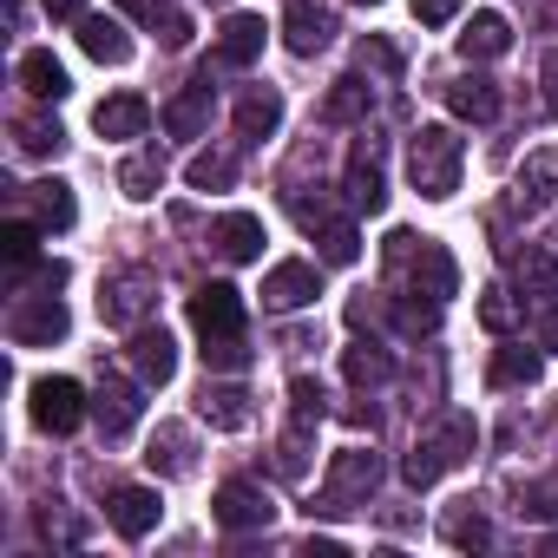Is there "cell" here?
<instances>
[{
	"label": "cell",
	"instance_id": "cell-6",
	"mask_svg": "<svg viewBox=\"0 0 558 558\" xmlns=\"http://www.w3.org/2000/svg\"><path fill=\"white\" fill-rule=\"evenodd\" d=\"M151 303H158V276L151 269H119V276H106V283H99V316L112 329H138Z\"/></svg>",
	"mask_w": 558,
	"mask_h": 558
},
{
	"label": "cell",
	"instance_id": "cell-42",
	"mask_svg": "<svg viewBox=\"0 0 558 558\" xmlns=\"http://www.w3.org/2000/svg\"><path fill=\"white\" fill-rule=\"evenodd\" d=\"M558 512V480H538L519 493V519H551Z\"/></svg>",
	"mask_w": 558,
	"mask_h": 558
},
{
	"label": "cell",
	"instance_id": "cell-32",
	"mask_svg": "<svg viewBox=\"0 0 558 558\" xmlns=\"http://www.w3.org/2000/svg\"><path fill=\"white\" fill-rule=\"evenodd\" d=\"M342 375H349L355 388H375V381L395 375V362H388L381 342H349V349H342Z\"/></svg>",
	"mask_w": 558,
	"mask_h": 558
},
{
	"label": "cell",
	"instance_id": "cell-43",
	"mask_svg": "<svg viewBox=\"0 0 558 558\" xmlns=\"http://www.w3.org/2000/svg\"><path fill=\"white\" fill-rule=\"evenodd\" d=\"M395 323H401L408 336H427V329L440 323V303H395Z\"/></svg>",
	"mask_w": 558,
	"mask_h": 558
},
{
	"label": "cell",
	"instance_id": "cell-3",
	"mask_svg": "<svg viewBox=\"0 0 558 558\" xmlns=\"http://www.w3.org/2000/svg\"><path fill=\"white\" fill-rule=\"evenodd\" d=\"M473 440H480V427H473V414H440V427H427L421 440H414V453L401 460V480L408 486H434V480H447L466 453H473Z\"/></svg>",
	"mask_w": 558,
	"mask_h": 558
},
{
	"label": "cell",
	"instance_id": "cell-5",
	"mask_svg": "<svg viewBox=\"0 0 558 558\" xmlns=\"http://www.w3.org/2000/svg\"><path fill=\"white\" fill-rule=\"evenodd\" d=\"M381 486V460L368 453V447H342L336 460H329V486H323V499L310 506V512H355V506H368V493Z\"/></svg>",
	"mask_w": 558,
	"mask_h": 558
},
{
	"label": "cell",
	"instance_id": "cell-34",
	"mask_svg": "<svg viewBox=\"0 0 558 558\" xmlns=\"http://www.w3.org/2000/svg\"><path fill=\"white\" fill-rule=\"evenodd\" d=\"M158 184H165V158H158V151H138V158H125V165H119V191H125V197H138V204H145V197H158Z\"/></svg>",
	"mask_w": 558,
	"mask_h": 558
},
{
	"label": "cell",
	"instance_id": "cell-15",
	"mask_svg": "<svg viewBox=\"0 0 558 558\" xmlns=\"http://www.w3.org/2000/svg\"><path fill=\"white\" fill-rule=\"evenodd\" d=\"M197 414H204L217 434H236V427H250V421H256V408H250V388H236V381H204V395H197Z\"/></svg>",
	"mask_w": 558,
	"mask_h": 558
},
{
	"label": "cell",
	"instance_id": "cell-10",
	"mask_svg": "<svg viewBox=\"0 0 558 558\" xmlns=\"http://www.w3.org/2000/svg\"><path fill=\"white\" fill-rule=\"evenodd\" d=\"M349 204L362 210V217H375V210H388V178H381V138H355V151H349Z\"/></svg>",
	"mask_w": 558,
	"mask_h": 558
},
{
	"label": "cell",
	"instance_id": "cell-20",
	"mask_svg": "<svg viewBox=\"0 0 558 558\" xmlns=\"http://www.w3.org/2000/svg\"><path fill=\"white\" fill-rule=\"evenodd\" d=\"M145 125H151V106H145L138 93H112V99H99V112H93V132H99V138H145Z\"/></svg>",
	"mask_w": 558,
	"mask_h": 558
},
{
	"label": "cell",
	"instance_id": "cell-8",
	"mask_svg": "<svg viewBox=\"0 0 558 558\" xmlns=\"http://www.w3.org/2000/svg\"><path fill=\"white\" fill-rule=\"evenodd\" d=\"M210 512H217V525H223V532H256V525H269V519H276V499H269L256 480H223V486H217V499H210Z\"/></svg>",
	"mask_w": 558,
	"mask_h": 558
},
{
	"label": "cell",
	"instance_id": "cell-53",
	"mask_svg": "<svg viewBox=\"0 0 558 558\" xmlns=\"http://www.w3.org/2000/svg\"><path fill=\"white\" fill-rule=\"evenodd\" d=\"M368 8H375V0H368Z\"/></svg>",
	"mask_w": 558,
	"mask_h": 558
},
{
	"label": "cell",
	"instance_id": "cell-46",
	"mask_svg": "<svg viewBox=\"0 0 558 558\" xmlns=\"http://www.w3.org/2000/svg\"><path fill=\"white\" fill-rule=\"evenodd\" d=\"M362 66H375V73H401V47H388V40H368V47H362Z\"/></svg>",
	"mask_w": 558,
	"mask_h": 558
},
{
	"label": "cell",
	"instance_id": "cell-52",
	"mask_svg": "<svg viewBox=\"0 0 558 558\" xmlns=\"http://www.w3.org/2000/svg\"><path fill=\"white\" fill-rule=\"evenodd\" d=\"M551 243H558V230H551Z\"/></svg>",
	"mask_w": 558,
	"mask_h": 558
},
{
	"label": "cell",
	"instance_id": "cell-38",
	"mask_svg": "<svg viewBox=\"0 0 558 558\" xmlns=\"http://www.w3.org/2000/svg\"><path fill=\"white\" fill-rule=\"evenodd\" d=\"M519 283H525L532 296H558V263H551L545 250H525V256H519Z\"/></svg>",
	"mask_w": 558,
	"mask_h": 558
},
{
	"label": "cell",
	"instance_id": "cell-45",
	"mask_svg": "<svg viewBox=\"0 0 558 558\" xmlns=\"http://www.w3.org/2000/svg\"><path fill=\"white\" fill-rule=\"evenodd\" d=\"M158 40H165L171 53H178V47H191V21H184L178 8H165V21H158Z\"/></svg>",
	"mask_w": 558,
	"mask_h": 558
},
{
	"label": "cell",
	"instance_id": "cell-9",
	"mask_svg": "<svg viewBox=\"0 0 558 558\" xmlns=\"http://www.w3.org/2000/svg\"><path fill=\"white\" fill-rule=\"evenodd\" d=\"M323 296V269L316 263H303V256H290V263H276L269 276H263V310H310Z\"/></svg>",
	"mask_w": 558,
	"mask_h": 558
},
{
	"label": "cell",
	"instance_id": "cell-49",
	"mask_svg": "<svg viewBox=\"0 0 558 558\" xmlns=\"http://www.w3.org/2000/svg\"><path fill=\"white\" fill-rule=\"evenodd\" d=\"M53 21H86V0H40Z\"/></svg>",
	"mask_w": 558,
	"mask_h": 558
},
{
	"label": "cell",
	"instance_id": "cell-1",
	"mask_svg": "<svg viewBox=\"0 0 558 558\" xmlns=\"http://www.w3.org/2000/svg\"><path fill=\"white\" fill-rule=\"evenodd\" d=\"M191 329L204 336V368L217 375H243L250 368V342H243V296L230 283H204L191 296Z\"/></svg>",
	"mask_w": 558,
	"mask_h": 558
},
{
	"label": "cell",
	"instance_id": "cell-25",
	"mask_svg": "<svg viewBox=\"0 0 558 558\" xmlns=\"http://www.w3.org/2000/svg\"><path fill=\"white\" fill-rule=\"evenodd\" d=\"M551 191H558V151H532L525 171H519V184H512V204L538 210V204H551Z\"/></svg>",
	"mask_w": 558,
	"mask_h": 558
},
{
	"label": "cell",
	"instance_id": "cell-33",
	"mask_svg": "<svg viewBox=\"0 0 558 558\" xmlns=\"http://www.w3.org/2000/svg\"><path fill=\"white\" fill-rule=\"evenodd\" d=\"M538 368H545V355H538V349H499V355H493V368H486V381H493V388H532V381H538Z\"/></svg>",
	"mask_w": 558,
	"mask_h": 558
},
{
	"label": "cell",
	"instance_id": "cell-11",
	"mask_svg": "<svg viewBox=\"0 0 558 558\" xmlns=\"http://www.w3.org/2000/svg\"><path fill=\"white\" fill-rule=\"evenodd\" d=\"M8 336H14V349H47V342H60L66 336V303L47 290V296H27L14 316H8Z\"/></svg>",
	"mask_w": 558,
	"mask_h": 558
},
{
	"label": "cell",
	"instance_id": "cell-17",
	"mask_svg": "<svg viewBox=\"0 0 558 558\" xmlns=\"http://www.w3.org/2000/svg\"><path fill=\"white\" fill-rule=\"evenodd\" d=\"M138 388L132 381H119V375H99V401H93V414H99V427H106V440H125L132 434V421H138Z\"/></svg>",
	"mask_w": 558,
	"mask_h": 558
},
{
	"label": "cell",
	"instance_id": "cell-28",
	"mask_svg": "<svg viewBox=\"0 0 558 558\" xmlns=\"http://www.w3.org/2000/svg\"><path fill=\"white\" fill-rule=\"evenodd\" d=\"M506 47H512L506 14H473V27L460 34V60H499Z\"/></svg>",
	"mask_w": 558,
	"mask_h": 558
},
{
	"label": "cell",
	"instance_id": "cell-36",
	"mask_svg": "<svg viewBox=\"0 0 558 558\" xmlns=\"http://www.w3.org/2000/svg\"><path fill=\"white\" fill-rule=\"evenodd\" d=\"M40 230H47L40 217H34V223H27V217H14L8 230H0V256H8L14 269H27V263L40 256Z\"/></svg>",
	"mask_w": 558,
	"mask_h": 558
},
{
	"label": "cell",
	"instance_id": "cell-22",
	"mask_svg": "<svg viewBox=\"0 0 558 558\" xmlns=\"http://www.w3.org/2000/svg\"><path fill=\"white\" fill-rule=\"evenodd\" d=\"M80 47H86L99 66H125V60H132L125 27H119V21H106V14H86V21H80Z\"/></svg>",
	"mask_w": 558,
	"mask_h": 558
},
{
	"label": "cell",
	"instance_id": "cell-12",
	"mask_svg": "<svg viewBox=\"0 0 558 558\" xmlns=\"http://www.w3.org/2000/svg\"><path fill=\"white\" fill-rule=\"evenodd\" d=\"M158 493L151 486H112L106 493V519H112V532L119 538H151L158 532Z\"/></svg>",
	"mask_w": 558,
	"mask_h": 558
},
{
	"label": "cell",
	"instance_id": "cell-40",
	"mask_svg": "<svg viewBox=\"0 0 558 558\" xmlns=\"http://www.w3.org/2000/svg\"><path fill=\"white\" fill-rule=\"evenodd\" d=\"M480 329L512 336V329H519V303H512L506 290H486V296H480Z\"/></svg>",
	"mask_w": 558,
	"mask_h": 558
},
{
	"label": "cell",
	"instance_id": "cell-7",
	"mask_svg": "<svg viewBox=\"0 0 558 558\" xmlns=\"http://www.w3.org/2000/svg\"><path fill=\"white\" fill-rule=\"evenodd\" d=\"M27 395H34L27 408H34V427H40V434H73V427L86 421V388L66 381V375H47V381H34Z\"/></svg>",
	"mask_w": 558,
	"mask_h": 558
},
{
	"label": "cell",
	"instance_id": "cell-31",
	"mask_svg": "<svg viewBox=\"0 0 558 558\" xmlns=\"http://www.w3.org/2000/svg\"><path fill=\"white\" fill-rule=\"evenodd\" d=\"M440 538L460 545V551H486V545H493V525H486V512H480L473 499H460V506L440 519Z\"/></svg>",
	"mask_w": 558,
	"mask_h": 558
},
{
	"label": "cell",
	"instance_id": "cell-14",
	"mask_svg": "<svg viewBox=\"0 0 558 558\" xmlns=\"http://www.w3.org/2000/svg\"><path fill=\"white\" fill-rule=\"evenodd\" d=\"M132 368H138V381L145 388H165L171 375H178V342L165 336V329H132Z\"/></svg>",
	"mask_w": 558,
	"mask_h": 558
},
{
	"label": "cell",
	"instance_id": "cell-51",
	"mask_svg": "<svg viewBox=\"0 0 558 558\" xmlns=\"http://www.w3.org/2000/svg\"><path fill=\"white\" fill-rule=\"evenodd\" d=\"M545 551H558V532H551V538H545Z\"/></svg>",
	"mask_w": 558,
	"mask_h": 558
},
{
	"label": "cell",
	"instance_id": "cell-44",
	"mask_svg": "<svg viewBox=\"0 0 558 558\" xmlns=\"http://www.w3.org/2000/svg\"><path fill=\"white\" fill-rule=\"evenodd\" d=\"M453 14H460V0H414V21L421 27H447Z\"/></svg>",
	"mask_w": 558,
	"mask_h": 558
},
{
	"label": "cell",
	"instance_id": "cell-27",
	"mask_svg": "<svg viewBox=\"0 0 558 558\" xmlns=\"http://www.w3.org/2000/svg\"><path fill=\"white\" fill-rule=\"evenodd\" d=\"M310 230H316V256H323L329 269H349V263L362 256V236H355L349 217H316Z\"/></svg>",
	"mask_w": 558,
	"mask_h": 558
},
{
	"label": "cell",
	"instance_id": "cell-26",
	"mask_svg": "<svg viewBox=\"0 0 558 558\" xmlns=\"http://www.w3.org/2000/svg\"><path fill=\"white\" fill-rule=\"evenodd\" d=\"M27 197H34V217H40L47 230H73L80 204H73V184H66V178H40V184H27Z\"/></svg>",
	"mask_w": 558,
	"mask_h": 558
},
{
	"label": "cell",
	"instance_id": "cell-29",
	"mask_svg": "<svg viewBox=\"0 0 558 558\" xmlns=\"http://www.w3.org/2000/svg\"><path fill=\"white\" fill-rule=\"evenodd\" d=\"M447 106H453V119L486 125V119H499V86L493 80H453L447 86Z\"/></svg>",
	"mask_w": 558,
	"mask_h": 558
},
{
	"label": "cell",
	"instance_id": "cell-37",
	"mask_svg": "<svg viewBox=\"0 0 558 558\" xmlns=\"http://www.w3.org/2000/svg\"><path fill=\"white\" fill-rule=\"evenodd\" d=\"M310 434H316V421H296V414H290V434H283V447H276V473H283V480H303V466H310Z\"/></svg>",
	"mask_w": 558,
	"mask_h": 558
},
{
	"label": "cell",
	"instance_id": "cell-47",
	"mask_svg": "<svg viewBox=\"0 0 558 558\" xmlns=\"http://www.w3.org/2000/svg\"><path fill=\"white\" fill-rule=\"evenodd\" d=\"M119 8H125L132 21H145V27H158V21H165V0H119Z\"/></svg>",
	"mask_w": 558,
	"mask_h": 558
},
{
	"label": "cell",
	"instance_id": "cell-4",
	"mask_svg": "<svg viewBox=\"0 0 558 558\" xmlns=\"http://www.w3.org/2000/svg\"><path fill=\"white\" fill-rule=\"evenodd\" d=\"M460 158H466V145H460L453 125H421L414 145H408V178H414V191H421V197H453V191H460Z\"/></svg>",
	"mask_w": 558,
	"mask_h": 558
},
{
	"label": "cell",
	"instance_id": "cell-2",
	"mask_svg": "<svg viewBox=\"0 0 558 558\" xmlns=\"http://www.w3.org/2000/svg\"><path fill=\"white\" fill-rule=\"evenodd\" d=\"M388 269L408 283V296H427V303H447V296L460 290V269H453L447 243L414 236V230H395V236H388Z\"/></svg>",
	"mask_w": 558,
	"mask_h": 558
},
{
	"label": "cell",
	"instance_id": "cell-39",
	"mask_svg": "<svg viewBox=\"0 0 558 558\" xmlns=\"http://www.w3.org/2000/svg\"><path fill=\"white\" fill-rule=\"evenodd\" d=\"M60 145H66V132H60L53 119H21V151H27V158H53Z\"/></svg>",
	"mask_w": 558,
	"mask_h": 558
},
{
	"label": "cell",
	"instance_id": "cell-18",
	"mask_svg": "<svg viewBox=\"0 0 558 558\" xmlns=\"http://www.w3.org/2000/svg\"><path fill=\"white\" fill-rule=\"evenodd\" d=\"M329 34H336V21H329L323 8H310V0H296V8L283 14V47H290L296 60H316V53L329 47Z\"/></svg>",
	"mask_w": 558,
	"mask_h": 558
},
{
	"label": "cell",
	"instance_id": "cell-24",
	"mask_svg": "<svg viewBox=\"0 0 558 558\" xmlns=\"http://www.w3.org/2000/svg\"><path fill=\"white\" fill-rule=\"evenodd\" d=\"M368 106H375V86H368L362 73H349V80H336V86H329L323 119H329V125H362V119H368Z\"/></svg>",
	"mask_w": 558,
	"mask_h": 558
},
{
	"label": "cell",
	"instance_id": "cell-23",
	"mask_svg": "<svg viewBox=\"0 0 558 558\" xmlns=\"http://www.w3.org/2000/svg\"><path fill=\"white\" fill-rule=\"evenodd\" d=\"M21 86H27L34 99H53V106H60V99L73 93V80H66V66H60V60H53L47 47H34V53H21Z\"/></svg>",
	"mask_w": 558,
	"mask_h": 558
},
{
	"label": "cell",
	"instance_id": "cell-35",
	"mask_svg": "<svg viewBox=\"0 0 558 558\" xmlns=\"http://www.w3.org/2000/svg\"><path fill=\"white\" fill-rule=\"evenodd\" d=\"M184 178H191V191H230L236 184V158L230 151H197Z\"/></svg>",
	"mask_w": 558,
	"mask_h": 558
},
{
	"label": "cell",
	"instance_id": "cell-48",
	"mask_svg": "<svg viewBox=\"0 0 558 558\" xmlns=\"http://www.w3.org/2000/svg\"><path fill=\"white\" fill-rule=\"evenodd\" d=\"M538 73H545V112L558 119V53H545V66H538Z\"/></svg>",
	"mask_w": 558,
	"mask_h": 558
},
{
	"label": "cell",
	"instance_id": "cell-41",
	"mask_svg": "<svg viewBox=\"0 0 558 558\" xmlns=\"http://www.w3.org/2000/svg\"><path fill=\"white\" fill-rule=\"evenodd\" d=\"M290 414H296V421H329V395H323V381L296 375V381H290Z\"/></svg>",
	"mask_w": 558,
	"mask_h": 558
},
{
	"label": "cell",
	"instance_id": "cell-21",
	"mask_svg": "<svg viewBox=\"0 0 558 558\" xmlns=\"http://www.w3.org/2000/svg\"><path fill=\"white\" fill-rule=\"evenodd\" d=\"M204 119H210V73H204V80H191V86L165 106V132H171V138H197V132H204Z\"/></svg>",
	"mask_w": 558,
	"mask_h": 558
},
{
	"label": "cell",
	"instance_id": "cell-13",
	"mask_svg": "<svg viewBox=\"0 0 558 558\" xmlns=\"http://www.w3.org/2000/svg\"><path fill=\"white\" fill-rule=\"evenodd\" d=\"M210 250H217L223 263H256V256H263V217H250V210L217 217V223H210Z\"/></svg>",
	"mask_w": 558,
	"mask_h": 558
},
{
	"label": "cell",
	"instance_id": "cell-16",
	"mask_svg": "<svg viewBox=\"0 0 558 558\" xmlns=\"http://www.w3.org/2000/svg\"><path fill=\"white\" fill-rule=\"evenodd\" d=\"M276 125H283V93H276V86H250L236 99V138L263 145V138H276Z\"/></svg>",
	"mask_w": 558,
	"mask_h": 558
},
{
	"label": "cell",
	"instance_id": "cell-50",
	"mask_svg": "<svg viewBox=\"0 0 558 558\" xmlns=\"http://www.w3.org/2000/svg\"><path fill=\"white\" fill-rule=\"evenodd\" d=\"M538 342H545V355H558V310H545V323H538Z\"/></svg>",
	"mask_w": 558,
	"mask_h": 558
},
{
	"label": "cell",
	"instance_id": "cell-19",
	"mask_svg": "<svg viewBox=\"0 0 558 558\" xmlns=\"http://www.w3.org/2000/svg\"><path fill=\"white\" fill-rule=\"evenodd\" d=\"M263 53V21L256 14H230L217 27V47H210V66H250Z\"/></svg>",
	"mask_w": 558,
	"mask_h": 558
},
{
	"label": "cell",
	"instance_id": "cell-30",
	"mask_svg": "<svg viewBox=\"0 0 558 558\" xmlns=\"http://www.w3.org/2000/svg\"><path fill=\"white\" fill-rule=\"evenodd\" d=\"M165 480H184L191 473V427H178V421H165L158 434H151V453H145Z\"/></svg>",
	"mask_w": 558,
	"mask_h": 558
}]
</instances>
